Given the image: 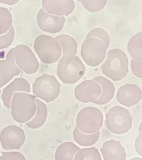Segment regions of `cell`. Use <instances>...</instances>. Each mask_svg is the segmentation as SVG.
I'll return each mask as SVG.
<instances>
[{
  "instance_id": "4316f807",
  "label": "cell",
  "mask_w": 142,
  "mask_h": 160,
  "mask_svg": "<svg viewBox=\"0 0 142 160\" xmlns=\"http://www.w3.org/2000/svg\"><path fill=\"white\" fill-rule=\"evenodd\" d=\"M83 4L85 8L91 12H98L101 11L106 5L107 1H87L81 0L79 1Z\"/></svg>"
},
{
  "instance_id": "277c9868",
  "label": "cell",
  "mask_w": 142,
  "mask_h": 160,
  "mask_svg": "<svg viewBox=\"0 0 142 160\" xmlns=\"http://www.w3.org/2000/svg\"><path fill=\"white\" fill-rule=\"evenodd\" d=\"M133 118L129 110L123 107L115 106L106 114V125L116 134L126 133L132 126Z\"/></svg>"
},
{
  "instance_id": "484cf974",
  "label": "cell",
  "mask_w": 142,
  "mask_h": 160,
  "mask_svg": "<svg viewBox=\"0 0 142 160\" xmlns=\"http://www.w3.org/2000/svg\"><path fill=\"white\" fill-rule=\"evenodd\" d=\"M97 38L101 40L105 46L106 49V50L108 48L110 43V38L108 33L104 29L97 28L90 30L86 36V38Z\"/></svg>"
},
{
  "instance_id": "2e32d148",
  "label": "cell",
  "mask_w": 142,
  "mask_h": 160,
  "mask_svg": "<svg viewBox=\"0 0 142 160\" xmlns=\"http://www.w3.org/2000/svg\"><path fill=\"white\" fill-rule=\"evenodd\" d=\"M30 92V85L28 82L23 78H16L3 91L2 99L4 106L8 109L10 108L14 93L17 92L29 93Z\"/></svg>"
},
{
  "instance_id": "5bb4252c",
  "label": "cell",
  "mask_w": 142,
  "mask_h": 160,
  "mask_svg": "<svg viewBox=\"0 0 142 160\" xmlns=\"http://www.w3.org/2000/svg\"><path fill=\"white\" fill-rule=\"evenodd\" d=\"M142 94V90L137 85L127 84L119 88L116 99L123 106L130 107L141 101Z\"/></svg>"
},
{
  "instance_id": "cb8c5ba5",
  "label": "cell",
  "mask_w": 142,
  "mask_h": 160,
  "mask_svg": "<svg viewBox=\"0 0 142 160\" xmlns=\"http://www.w3.org/2000/svg\"><path fill=\"white\" fill-rule=\"evenodd\" d=\"M74 160H102L99 150L95 147L84 148L76 153Z\"/></svg>"
},
{
  "instance_id": "52a82bcc",
  "label": "cell",
  "mask_w": 142,
  "mask_h": 160,
  "mask_svg": "<svg viewBox=\"0 0 142 160\" xmlns=\"http://www.w3.org/2000/svg\"><path fill=\"white\" fill-rule=\"evenodd\" d=\"M61 85L55 77L44 74L36 79L33 84V92L46 102H53L58 98Z\"/></svg>"
},
{
  "instance_id": "ffe728a7",
  "label": "cell",
  "mask_w": 142,
  "mask_h": 160,
  "mask_svg": "<svg viewBox=\"0 0 142 160\" xmlns=\"http://www.w3.org/2000/svg\"><path fill=\"white\" fill-rule=\"evenodd\" d=\"M54 39L61 45L63 56L76 55L77 52L78 44L73 38L67 34H61L57 36Z\"/></svg>"
},
{
  "instance_id": "44dd1931",
  "label": "cell",
  "mask_w": 142,
  "mask_h": 160,
  "mask_svg": "<svg viewBox=\"0 0 142 160\" xmlns=\"http://www.w3.org/2000/svg\"><path fill=\"white\" fill-rule=\"evenodd\" d=\"M80 148L73 142H65L60 145L55 154L56 160H74Z\"/></svg>"
},
{
  "instance_id": "3957f363",
  "label": "cell",
  "mask_w": 142,
  "mask_h": 160,
  "mask_svg": "<svg viewBox=\"0 0 142 160\" xmlns=\"http://www.w3.org/2000/svg\"><path fill=\"white\" fill-rule=\"evenodd\" d=\"M86 67L78 56H63L58 62L57 74L63 82L75 84L84 76Z\"/></svg>"
},
{
  "instance_id": "4dcf8cb0",
  "label": "cell",
  "mask_w": 142,
  "mask_h": 160,
  "mask_svg": "<svg viewBox=\"0 0 142 160\" xmlns=\"http://www.w3.org/2000/svg\"><path fill=\"white\" fill-rule=\"evenodd\" d=\"M130 160H142L141 158H138V157H136V158H132Z\"/></svg>"
},
{
  "instance_id": "603a6c76",
  "label": "cell",
  "mask_w": 142,
  "mask_h": 160,
  "mask_svg": "<svg viewBox=\"0 0 142 160\" xmlns=\"http://www.w3.org/2000/svg\"><path fill=\"white\" fill-rule=\"evenodd\" d=\"M73 138L78 144L82 146H91L95 144L99 138L100 132L98 131L91 134H86L80 131L76 126L74 130Z\"/></svg>"
},
{
  "instance_id": "d6a6232c",
  "label": "cell",
  "mask_w": 142,
  "mask_h": 160,
  "mask_svg": "<svg viewBox=\"0 0 142 160\" xmlns=\"http://www.w3.org/2000/svg\"><path fill=\"white\" fill-rule=\"evenodd\" d=\"M1 103H0V108H1Z\"/></svg>"
},
{
  "instance_id": "7c38bea8",
  "label": "cell",
  "mask_w": 142,
  "mask_h": 160,
  "mask_svg": "<svg viewBox=\"0 0 142 160\" xmlns=\"http://www.w3.org/2000/svg\"><path fill=\"white\" fill-rule=\"evenodd\" d=\"M37 21L38 26L42 31L56 33L61 31L66 20L64 17L49 15L42 8L38 12Z\"/></svg>"
},
{
  "instance_id": "30bf717a",
  "label": "cell",
  "mask_w": 142,
  "mask_h": 160,
  "mask_svg": "<svg viewBox=\"0 0 142 160\" xmlns=\"http://www.w3.org/2000/svg\"><path fill=\"white\" fill-rule=\"evenodd\" d=\"M25 139L24 131L16 125L7 126L0 133L1 144L5 150L19 149L23 145Z\"/></svg>"
},
{
  "instance_id": "e0dca14e",
  "label": "cell",
  "mask_w": 142,
  "mask_h": 160,
  "mask_svg": "<svg viewBox=\"0 0 142 160\" xmlns=\"http://www.w3.org/2000/svg\"><path fill=\"white\" fill-rule=\"evenodd\" d=\"M104 160H126V153L125 149L118 141L113 139L103 143L100 149Z\"/></svg>"
},
{
  "instance_id": "9a60e30c",
  "label": "cell",
  "mask_w": 142,
  "mask_h": 160,
  "mask_svg": "<svg viewBox=\"0 0 142 160\" xmlns=\"http://www.w3.org/2000/svg\"><path fill=\"white\" fill-rule=\"evenodd\" d=\"M42 3L43 8L49 15L59 17L70 15L72 13L75 7V2L73 0H43Z\"/></svg>"
},
{
  "instance_id": "6da1fadb",
  "label": "cell",
  "mask_w": 142,
  "mask_h": 160,
  "mask_svg": "<svg viewBox=\"0 0 142 160\" xmlns=\"http://www.w3.org/2000/svg\"><path fill=\"white\" fill-rule=\"evenodd\" d=\"M128 63L125 52L120 49H114L108 51L106 61L101 66L102 72L114 81H119L127 75Z\"/></svg>"
},
{
  "instance_id": "f1b7e54d",
  "label": "cell",
  "mask_w": 142,
  "mask_h": 160,
  "mask_svg": "<svg viewBox=\"0 0 142 160\" xmlns=\"http://www.w3.org/2000/svg\"><path fill=\"white\" fill-rule=\"evenodd\" d=\"M2 160H26L23 155L18 152H2Z\"/></svg>"
},
{
  "instance_id": "8992f818",
  "label": "cell",
  "mask_w": 142,
  "mask_h": 160,
  "mask_svg": "<svg viewBox=\"0 0 142 160\" xmlns=\"http://www.w3.org/2000/svg\"><path fill=\"white\" fill-rule=\"evenodd\" d=\"M104 117L101 110L95 107H86L80 110L76 119V124L80 131L91 134L99 131L103 125Z\"/></svg>"
},
{
  "instance_id": "7a4b0ae2",
  "label": "cell",
  "mask_w": 142,
  "mask_h": 160,
  "mask_svg": "<svg viewBox=\"0 0 142 160\" xmlns=\"http://www.w3.org/2000/svg\"><path fill=\"white\" fill-rule=\"evenodd\" d=\"M10 108L14 120L20 123L27 122L35 115V98L25 92H16L13 97Z\"/></svg>"
},
{
  "instance_id": "ba28073f",
  "label": "cell",
  "mask_w": 142,
  "mask_h": 160,
  "mask_svg": "<svg viewBox=\"0 0 142 160\" xmlns=\"http://www.w3.org/2000/svg\"><path fill=\"white\" fill-rule=\"evenodd\" d=\"M106 49L101 40L97 38H86L81 46V55L88 65H99L105 58Z\"/></svg>"
},
{
  "instance_id": "d6986e66",
  "label": "cell",
  "mask_w": 142,
  "mask_h": 160,
  "mask_svg": "<svg viewBox=\"0 0 142 160\" xmlns=\"http://www.w3.org/2000/svg\"><path fill=\"white\" fill-rule=\"evenodd\" d=\"M35 102L37 105V110L35 115L31 120L26 123L30 128L36 129L42 127L47 119L48 110L47 106L42 101L35 98Z\"/></svg>"
},
{
  "instance_id": "4fadbf2b",
  "label": "cell",
  "mask_w": 142,
  "mask_h": 160,
  "mask_svg": "<svg viewBox=\"0 0 142 160\" xmlns=\"http://www.w3.org/2000/svg\"><path fill=\"white\" fill-rule=\"evenodd\" d=\"M21 73L22 71L15 62L13 48L11 49L7 54L6 59L0 61V88Z\"/></svg>"
},
{
  "instance_id": "f546056e",
  "label": "cell",
  "mask_w": 142,
  "mask_h": 160,
  "mask_svg": "<svg viewBox=\"0 0 142 160\" xmlns=\"http://www.w3.org/2000/svg\"><path fill=\"white\" fill-rule=\"evenodd\" d=\"M132 71L135 76L142 79V61H138L134 59L131 60Z\"/></svg>"
},
{
  "instance_id": "1f68e13d",
  "label": "cell",
  "mask_w": 142,
  "mask_h": 160,
  "mask_svg": "<svg viewBox=\"0 0 142 160\" xmlns=\"http://www.w3.org/2000/svg\"><path fill=\"white\" fill-rule=\"evenodd\" d=\"M0 160H2V156L0 157Z\"/></svg>"
},
{
  "instance_id": "9c48e42d",
  "label": "cell",
  "mask_w": 142,
  "mask_h": 160,
  "mask_svg": "<svg viewBox=\"0 0 142 160\" xmlns=\"http://www.w3.org/2000/svg\"><path fill=\"white\" fill-rule=\"evenodd\" d=\"M15 62L21 71L28 74L37 72L39 63L34 53L28 46L24 44L17 45L13 48Z\"/></svg>"
},
{
  "instance_id": "d4e9b609",
  "label": "cell",
  "mask_w": 142,
  "mask_h": 160,
  "mask_svg": "<svg viewBox=\"0 0 142 160\" xmlns=\"http://www.w3.org/2000/svg\"><path fill=\"white\" fill-rule=\"evenodd\" d=\"M12 16L7 8L0 7V35L5 34L12 26Z\"/></svg>"
},
{
  "instance_id": "7402d4cb",
  "label": "cell",
  "mask_w": 142,
  "mask_h": 160,
  "mask_svg": "<svg viewBox=\"0 0 142 160\" xmlns=\"http://www.w3.org/2000/svg\"><path fill=\"white\" fill-rule=\"evenodd\" d=\"M142 32L138 33L133 36L128 43V51L133 59L142 61Z\"/></svg>"
},
{
  "instance_id": "ac0fdd59",
  "label": "cell",
  "mask_w": 142,
  "mask_h": 160,
  "mask_svg": "<svg viewBox=\"0 0 142 160\" xmlns=\"http://www.w3.org/2000/svg\"><path fill=\"white\" fill-rule=\"evenodd\" d=\"M93 80L98 82L102 89V93L98 100L93 103L98 105H103L108 103L114 97L115 87L114 84L108 79L102 76L95 77Z\"/></svg>"
},
{
  "instance_id": "836d02e7",
  "label": "cell",
  "mask_w": 142,
  "mask_h": 160,
  "mask_svg": "<svg viewBox=\"0 0 142 160\" xmlns=\"http://www.w3.org/2000/svg\"></svg>"
},
{
  "instance_id": "83f0119b",
  "label": "cell",
  "mask_w": 142,
  "mask_h": 160,
  "mask_svg": "<svg viewBox=\"0 0 142 160\" xmlns=\"http://www.w3.org/2000/svg\"><path fill=\"white\" fill-rule=\"evenodd\" d=\"M15 37V31L13 26L5 34L0 35V49L7 48L11 46Z\"/></svg>"
},
{
  "instance_id": "8fae6325",
  "label": "cell",
  "mask_w": 142,
  "mask_h": 160,
  "mask_svg": "<svg viewBox=\"0 0 142 160\" xmlns=\"http://www.w3.org/2000/svg\"><path fill=\"white\" fill-rule=\"evenodd\" d=\"M101 93L100 85L93 79L82 82L75 89L76 99L84 103L95 102L100 97Z\"/></svg>"
},
{
  "instance_id": "5b68a950",
  "label": "cell",
  "mask_w": 142,
  "mask_h": 160,
  "mask_svg": "<svg viewBox=\"0 0 142 160\" xmlns=\"http://www.w3.org/2000/svg\"><path fill=\"white\" fill-rule=\"evenodd\" d=\"M34 48L40 59L46 64L55 63L61 57L60 44L49 35L41 34L36 38Z\"/></svg>"
}]
</instances>
